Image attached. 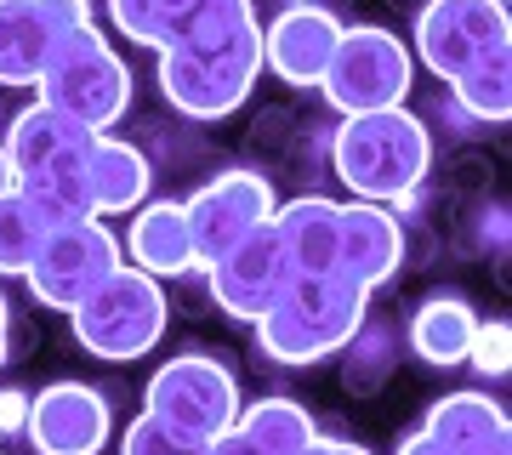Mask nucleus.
I'll use <instances>...</instances> for the list:
<instances>
[{
	"label": "nucleus",
	"mask_w": 512,
	"mask_h": 455,
	"mask_svg": "<svg viewBox=\"0 0 512 455\" xmlns=\"http://www.w3.org/2000/svg\"><path fill=\"white\" fill-rule=\"evenodd\" d=\"M450 91H456V103L473 114V120L507 126V114H512V57H495V63H484V69L461 74Z\"/></svg>",
	"instance_id": "obj_25"
},
{
	"label": "nucleus",
	"mask_w": 512,
	"mask_h": 455,
	"mask_svg": "<svg viewBox=\"0 0 512 455\" xmlns=\"http://www.w3.org/2000/svg\"><path fill=\"white\" fill-rule=\"evenodd\" d=\"M35 91H40V103H52L57 114H69L80 126L114 131L131 109V69H126V57L103 40V29L86 23V29H69L52 46Z\"/></svg>",
	"instance_id": "obj_5"
},
{
	"label": "nucleus",
	"mask_w": 512,
	"mask_h": 455,
	"mask_svg": "<svg viewBox=\"0 0 512 455\" xmlns=\"http://www.w3.org/2000/svg\"><path fill=\"white\" fill-rule=\"evenodd\" d=\"M92 23V0H0V86L35 91L52 46Z\"/></svg>",
	"instance_id": "obj_12"
},
{
	"label": "nucleus",
	"mask_w": 512,
	"mask_h": 455,
	"mask_svg": "<svg viewBox=\"0 0 512 455\" xmlns=\"http://www.w3.org/2000/svg\"><path fill=\"white\" fill-rule=\"evenodd\" d=\"M416 57L456 86L461 74L512 57V18L501 0H427L416 12Z\"/></svg>",
	"instance_id": "obj_8"
},
{
	"label": "nucleus",
	"mask_w": 512,
	"mask_h": 455,
	"mask_svg": "<svg viewBox=\"0 0 512 455\" xmlns=\"http://www.w3.org/2000/svg\"><path fill=\"white\" fill-rule=\"evenodd\" d=\"M370 308V291L353 285L348 273H291L285 291L256 319V342L274 364L308 370V364L342 353L359 336Z\"/></svg>",
	"instance_id": "obj_2"
},
{
	"label": "nucleus",
	"mask_w": 512,
	"mask_h": 455,
	"mask_svg": "<svg viewBox=\"0 0 512 455\" xmlns=\"http://www.w3.org/2000/svg\"><path fill=\"white\" fill-rule=\"evenodd\" d=\"M302 455H370V450H365V444H353V438H325V433H319Z\"/></svg>",
	"instance_id": "obj_30"
},
{
	"label": "nucleus",
	"mask_w": 512,
	"mask_h": 455,
	"mask_svg": "<svg viewBox=\"0 0 512 455\" xmlns=\"http://www.w3.org/2000/svg\"><path fill=\"white\" fill-rule=\"evenodd\" d=\"M52 234V222L35 211V200L29 194H0V273H29V262H35L40 239Z\"/></svg>",
	"instance_id": "obj_24"
},
{
	"label": "nucleus",
	"mask_w": 512,
	"mask_h": 455,
	"mask_svg": "<svg viewBox=\"0 0 512 455\" xmlns=\"http://www.w3.org/2000/svg\"><path fill=\"white\" fill-rule=\"evenodd\" d=\"M120 455H205L200 438H188L183 427H171L160 421L154 410L126 421V433H120Z\"/></svg>",
	"instance_id": "obj_26"
},
{
	"label": "nucleus",
	"mask_w": 512,
	"mask_h": 455,
	"mask_svg": "<svg viewBox=\"0 0 512 455\" xmlns=\"http://www.w3.org/2000/svg\"><path fill=\"white\" fill-rule=\"evenodd\" d=\"M126 262L143 268L148 279H188L200 273V256H194V234H188V217H183V200H154V205H137V217L126 228Z\"/></svg>",
	"instance_id": "obj_17"
},
{
	"label": "nucleus",
	"mask_w": 512,
	"mask_h": 455,
	"mask_svg": "<svg viewBox=\"0 0 512 455\" xmlns=\"http://www.w3.org/2000/svg\"><path fill=\"white\" fill-rule=\"evenodd\" d=\"M12 353V308H6V296H0V364Z\"/></svg>",
	"instance_id": "obj_32"
},
{
	"label": "nucleus",
	"mask_w": 512,
	"mask_h": 455,
	"mask_svg": "<svg viewBox=\"0 0 512 455\" xmlns=\"http://www.w3.org/2000/svg\"><path fill=\"white\" fill-rule=\"evenodd\" d=\"M421 433H433L450 455H512V421L490 393H444Z\"/></svg>",
	"instance_id": "obj_18"
},
{
	"label": "nucleus",
	"mask_w": 512,
	"mask_h": 455,
	"mask_svg": "<svg viewBox=\"0 0 512 455\" xmlns=\"http://www.w3.org/2000/svg\"><path fill=\"white\" fill-rule=\"evenodd\" d=\"M274 182L262 177V171H222V177L200 182L194 194L183 200V217H188V234H194V256H200V268H211L222 251H234L239 239L262 228V222L274 217Z\"/></svg>",
	"instance_id": "obj_11"
},
{
	"label": "nucleus",
	"mask_w": 512,
	"mask_h": 455,
	"mask_svg": "<svg viewBox=\"0 0 512 455\" xmlns=\"http://www.w3.org/2000/svg\"><path fill=\"white\" fill-rule=\"evenodd\" d=\"M330 165L353 188V200L399 205L433 171V131L421 126L410 109L348 114L342 131L330 137Z\"/></svg>",
	"instance_id": "obj_3"
},
{
	"label": "nucleus",
	"mask_w": 512,
	"mask_h": 455,
	"mask_svg": "<svg viewBox=\"0 0 512 455\" xmlns=\"http://www.w3.org/2000/svg\"><path fill=\"white\" fill-rule=\"evenodd\" d=\"M410 80H416V57H410V46H404L393 29L353 23V29H342V40H336L319 91H325L330 109L348 120V114L404 109Z\"/></svg>",
	"instance_id": "obj_7"
},
{
	"label": "nucleus",
	"mask_w": 512,
	"mask_h": 455,
	"mask_svg": "<svg viewBox=\"0 0 512 455\" xmlns=\"http://www.w3.org/2000/svg\"><path fill=\"white\" fill-rule=\"evenodd\" d=\"M348 23L325 12V6H285L268 29H262V69L285 80L296 91H319L330 69V52H336V40H342Z\"/></svg>",
	"instance_id": "obj_15"
},
{
	"label": "nucleus",
	"mask_w": 512,
	"mask_h": 455,
	"mask_svg": "<svg viewBox=\"0 0 512 455\" xmlns=\"http://www.w3.org/2000/svg\"><path fill=\"white\" fill-rule=\"evenodd\" d=\"M23 438L35 444V455H103L114 438L109 399L86 382H52L29 399V421Z\"/></svg>",
	"instance_id": "obj_13"
},
{
	"label": "nucleus",
	"mask_w": 512,
	"mask_h": 455,
	"mask_svg": "<svg viewBox=\"0 0 512 455\" xmlns=\"http://www.w3.org/2000/svg\"><path fill=\"white\" fill-rule=\"evenodd\" d=\"M473 330H478V313L473 302L461 296H427L410 319V353L433 370H456L467 364V347H473Z\"/></svg>",
	"instance_id": "obj_21"
},
{
	"label": "nucleus",
	"mask_w": 512,
	"mask_h": 455,
	"mask_svg": "<svg viewBox=\"0 0 512 455\" xmlns=\"http://www.w3.org/2000/svg\"><path fill=\"white\" fill-rule=\"evenodd\" d=\"M467 364L478 376H507L512 370V325L507 319H478L473 347H467Z\"/></svg>",
	"instance_id": "obj_27"
},
{
	"label": "nucleus",
	"mask_w": 512,
	"mask_h": 455,
	"mask_svg": "<svg viewBox=\"0 0 512 455\" xmlns=\"http://www.w3.org/2000/svg\"><path fill=\"white\" fill-rule=\"evenodd\" d=\"M86 182H92L97 217H126V211L148 205L154 171H148V154L137 143H126V137H97L92 160H86Z\"/></svg>",
	"instance_id": "obj_20"
},
{
	"label": "nucleus",
	"mask_w": 512,
	"mask_h": 455,
	"mask_svg": "<svg viewBox=\"0 0 512 455\" xmlns=\"http://www.w3.org/2000/svg\"><path fill=\"white\" fill-rule=\"evenodd\" d=\"M0 194H12V165H6V148H0Z\"/></svg>",
	"instance_id": "obj_33"
},
{
	"label": "nucleus",
	"mask_w": 512,
	"mask_h": 455,
	"mask_svg": "<svg viewBox=\"0 0 512 455\" xmlns=\"http://www.w3.org/2000/svg\"><path fill=\"white\" fill-rule=\"evenodd\" d=\"M234 427L245 438H256L268 455H302L313 438H319V427H313V416H308V404L285 399V393H268V399H256V404H239Z\"/></svg>",
	"instance_id": "obj_22"
},
{
	"label": "nucleus",
	"mask_w": 512,
	"mask_h": 455,
	"mask_svg": "<svg viewBox=\"0 0 512 455\" xmlns=\"http://www.w3.org/2000/svg\"><path fill=\"white\" fill-rule=\"evenodd\" d=\"M274 234L285 245L291 273H336V239H342V205L325 194L274 205Z\"/></svg>",
	"instance_id": "obj_19"
},
{
	"label": "nucleus",
	"mask_w": 512,
	"mask_h": 455,
	"mask_svg": "<svg viewBox=\"0 0 512 455\" xmlns=\"http://www.w3.org/2000/svg\"><path fill=\"white\" fill-rule=\"evenodd\" d=\"M205 455H268L256 438H245L239 427H228V433H217L211 444H205Z\"/></svg>",
	"instance_id": "obj_28"
},
{
	"label": "nucleus",
	"mask_w": 512,
	"mask_h": 455,
	"mask_svg": "<svg viewBox=\"0 0 512 455\" xmlns=\"http://www.w3.org/2000/svg\"><path fill=\"white\" fill-rule=\"evenodd\" d=\"M399 455H450V450H444V444H439L433 433H421V427H416V433H410V438L399 444Z\"/></svg>",
	"instance_id": "obj_31"
},
{
	"label": "nucleus",
	"mask_w": 512,
	"mask_h": 455,
	"mask_svg": "<svg viewBox=\"0 0 512 455\" xmlns=\"http://www.w3.org/2000/svg\"><path fill=\"white\" fill-rule=\"evenodd\" d=\"M120 262H126V251H120L114 228H103V217L63 222V228H52V234L40 239V251H35V262H29V273H23V285L35 291L40 308L74 313Z\"/></svg>",
	"instance_id": "obj_9"
},
{
	"label": "nucleus",
	"mask_w": 512,
	"mask_h": 455,
	"mask_svg": "<svg viewBox=\"0 0 512 455\" xmlns=\"http://www.w3.org/2000/svg\"><path fill=\"white\" fill-rule=\"evenodd\" d=\"M239 382L234 370L211 353H183V359H165L143 387V410H154L160 421L183 427L188 438L211 444L217 433H228L239 416Z\"/></svg>",
	"instance_id": "obj_10"
},
{
	"label": "nucleus",
	"mask_w": 512,
	"mask_h": 455,
	"mask_svg": "<svg viewBox=\"0 0 512 455\" xmlns=\"http://www.w3.org/2000/svg\"><path fill=\"white\" fill-rule=\"evenodd\" d=\"M103 131L80 126L69 114H57L52 103H35L12 120V131L0 137L6 165H12V188L35 200V211L52 228L63 222H86L92 211V182H86V160Z\"/></svg>",
	"instance_id": "obj_1"
},
{
	"label": "nucleus",
	"mask_w": 512,
	"mask_h": 455,
	"mask_svg": "<svg viewBox=\"0 0 512 455\" xmlns=\"http://www.w3.org/2000/svg\"><path fill=\"white\" fill-rule=\"evenodd\" d=\"M262 80V23L245 18L234 29L177 40L160 52V91L188 120H222L234 114Z\"/></svg>",
	"instance_id": "obj_4"
},
{
	"label": "nucleus",
	"mask_w": 512,
	"mask_h": 455,
	"mask_svg": "<svg viewBox=\"0 0 512 455\" xmlns=\"http://www.w3.org/2000/svg\"><path fill=\"white\" fill-rule=\"evenodd\" d=\"M404 262V228L387 205L353 200L342 205V239H336V273H348L353 285H387Z\"/></svg>",
	"instance_id": "obj_16"
},
{
	"label": "nucleus",
	"mask_w": 512,
	"mask_h": 455,
	"mask_svg": "<svg viewBox=\"0 0 512 455\" xmlns=\"http://www.w3.org/2000/svg\"><path fill=\"white\" fill-rule=\"evenodd\" d=\"M165 285L160 279H148L143 268H131V262H120V268L97 285L80 308L69 313L74 325V342L86 347L92 359L103 364H137L148 359L154 347H160L165 336Z\"/></svg>",
	"instance_id": "obj_6"
},
{
	"label": "nucleus",
	"mask_w": 512,
	"mask_h": 455,
	"mask_svg": "<svg viewBox=\"0 0 512 455\" xmlns=\"http://www.w3.org/2000/svg\"><path fill=\"white\" fill-rule=\"evenodd\" d=\"M205 273H211L217 308L228 319H239V325H256L268 313V302L285 291V279H291V262H285V245L274 234V217L262 222V228H251L234 251H222Z\"/></svg>",
	"instance_id": "obj_14"
},
{
	"label": "nucleus",
	"mask_w": 512,
	"mask_h": 455,
	"mask_svg": "<svg viewBox=\"0 0 512 455\" xmlns=\"http://www.w3.org/2000/svg\"><path fill=\"white\" fill-rule=\"evenodd\" d=\"M29 421V393H0V433H23Z\"/></svg>",
	"instance_id": "obj_29"
},
{
	"label": "nucleus",
	"mask_w": 512,
	"mask_h": 455,
	"mask_svg": "<svg viewBox=\"0 0 512 455\" xmlns=\"http://www.w3.org/2000/svg\"><path fill=\"white\" fill-rule=\"evenodd\" d=\"M501 6H507V0H501Z\"/></svg>",
	"instance_id": "obj_34"
},
{
	"label": "nucleus",
	"mask_w": 512,
	"mask_h": 455,
	"mask_svg": "<svg viewBox=\"0 0 512 455\" xmlns=\"http://www.w3.org/2000/svg\"><path fill=\"white\" fill-rule=\"evenodd\" d=\"M109 18L114 29L131 40V46H177L188 23V0H109Z\"/></svg>",
	"instance_id": "obj_23"
}]
</instances>
